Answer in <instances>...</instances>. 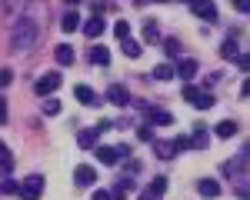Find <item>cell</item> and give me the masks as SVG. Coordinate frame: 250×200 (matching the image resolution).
I'll list each match as a JSON object with an SVG mask.
<instances>
[{"instance_id":"cell-1","label":"cell","mask_w":250,"mask_h":200,"mask_svg":"<svg viewBox=\"0 0 250 200\" xmlns=\"http://www.w3.org/2000/svg\"><path fill=\"white\" fill-rule=\"evenodd\" d=\"M43 20H47V7L40 3V0H30V7H27V14L17 20V30H14V37H10V47L17 50V54H27V50H34L43 37Z\"/></svg>"},{"instance_id":"cell-2","label":"cell","mask_w":250,"mask_h":200,"mask_svg":"<svg viewBox=\"0 0 250 200\" xmlns=\"http://www.w3.org/2000/svg\"><path fill=\"white\" fill-rule=\"evenodd\" d=\"M184 100H187V103H193L197 110H210V107H213V94H210V90L193 87V83H184Z\"/></svg>"},{"instance_id":"cell-3","label":"cell","mask_w":250,"mask_h":200,"mask_svg":"<svg viewBox=\"0 0 250 200\" xmlns=\"http://www.w3.org/2000/svg\"><path fill=\"white\" fill-rule=\"evenodd\" d=\"M20 197L23 200H40L43 197V177H40V174H30V177L20 183Z\"/></svg>"},{"instance_id":"cell-4","label":"cell","mask_w":250,"mask_h":200,"mask_svg":"<svg viewBox=\"0 0 250 200\" xmlns=\"http://www.w3.org/2000/svg\"><path fill=\"white\" fill-rule=\"evenodd\" d=\"M57 87H60V74H57V70H50V74H43V77H40L37 83H34V90H37L40 97H47V94H54Z\"/></svg>"},{"instance_id":"cell-5","label":"cell","mask_w":250,"mask_h":200,"mask_svg":"<svg viewBox=\"0 0 250 200\" xmlns=\"http://www.w3.org/2000/svg\"><path fill=\"white\" fill-rule=\"evenodd\" d=\"M144 117H147L150 127H170V123H173L170 110H157V107H147V110H144Z\"/></svg>"},{"instance_id":"cell-6","label":"cell","mask_w":250,"mask_h":200,"mask_svg":"<svg viewBox=\"0 0 250 200\" xmlns=\"http://www.w3.org/2000/svg\"><path fill=\"white\" fill-rule=\"evenodd\" d=\"M190 10H193L200 20H207V23H213V20H217V7H213L210 0H193Z\"/></svg>"},{"instance_id":"cell-7","label":"cell","mask_w":250,"mask_h":200,"mask_svg":"<svg viewBox=\"0 0 250 200\" xmlns=\"http://www.w3.org/2000/svg\"><path fill=\"white\" fill-rule=\"evenodd\" d=\"M80 30H83V34H87L90 40H97L100 34H104V30H107V23H104V17H100V14H94V17L87 20V23H80Z\"/></svg>"},{"instance_id":"cell-8","label":"cell","mask_w":250,"mask_h":200,"mask_svg":"<svg viewBox=\"0 0 250 200\" xmlns=\"http://www.w3.org/2000/svg\"><path fill=\"white\" fill-rule=\"evenodd\" d=\"M107 100H110L114 107H124V103H130V90H127L124 83H110V90H107Z\"/></svg>"},{"instance_id":"cell-9","label":"cell","mask_w":250,"mask_h":200,"mask_svg":"<svg viewBox=\"0 0 250 200\" xmlns=\"http://www.w3.org/2000/svg\"><path fill=\"white\" fill-rule=\"evenodd\" d=\"M74 180H77V187H90V183H97V170L90 163H80L74 170Z\"/></svg>"},{"instance_id":"cell-10","label":"cell","mask_w":250,"mask_h":200,"mask_svg":"<svg viewBox=\"0 0 250 200\" xmlns=\"http://www.w3.org/2000/svg\"><path fill=\"white\" fill-rule=\"evenodd\" d=\"M197 190H200V197H207V200L220 197V183H217L213 177H204L200 183H197Z\"/></svg>"},{"instance_id":"cell-11","label":"cell","mask_w":250,"mask_h":200,"mask_svg":"<svg viewBox=\"0 0 250 200\" xmlns=\"http://www.w3.org/2000/svg\"><path fill=\"white\" fill-rule=\"evenodd\" d=\"M164 190H167V177H154L150 190H144V200H160V197H164Z\"/></svg>"},{"instance_id":"cell-12","label":"cell","mask_w":250,"mask_h":200,"mask_svg":"<svg viewBox=\"0 0 250 200\" xmlns=\"http://www.w3.org/2000/svg\"><path fill=\"white\" fill-rule=\"evenodd\" d=\"M60 30H67V34H74V30H80V14L70 7L67 14H63V20H60Z\"/></svg>"},{"instance_id":"cell-13","label":"cell","mask_w":250,"mask_h":200,"mask_svg":"<svg viewBox=\"0 0 250 200\" xmlns=\"http://www.w3.org/2000/svg\"><path fill=\"white\" fill-rule=\"evenodd\" d=\"M74 97H77L80 103H94V107H97V103H100V97H97V94H94V87H87V83H80L77 90H74Z\"/></svg>"},{"instance_id":"cell-14","label":"cell","mask_w":250,"mask_h":200,"mask_svg":"<svg viewBox=\"0 0 250 200\" xmlns=\"http://www.w3.org/2000/svg\"><path fill=\"white\" fill-rule=\"evenodd\" d=\"M97 137H100V130H97V127H94V130H80L77 143L83 147V150H94V147H97Z\"/></svg>"},{"instance_id":"cell-15","label":"cell","mask_w":250,"mask_h":200,"mask_svg":"<svg viewBox=\"0 0 250 200\" xmlns=\"http://www.w3.org/2000/svg\"><path fill=\"white\" fill-rule=\"evenodd\" d=\"M54 54H57V63H60V67H70V63H74V47H70V43H60Z\"/></svg>"},{"instance_id":"cell-16","label":"cell","mask_w":250,"mask_h":200,"mask_svg":"<svg viewBox=\"0 0 250 200\" xmlns=\"http://www.w3.org/2000/svg\"><path fill=\"white\" fill-rule=\"evenodd\" d=\"M90 63H97V67H107V63H110V50L97 43L94 50H90Z\"/></svg>"},{"instance_id":"cell-17","label":"cell","mask_w":250,"mask_h":200,"mask_svg":"<svg viewBox=\"0 0 250 200\" xmlns=\"http://www.w3.org/2000/svg\"><path fill=\"white\" fill-rule=\"evenodd\" d=\"M10 167H14V154H10V147L0 140V174H10Z\"/></svg>"},{"instance_id":"cell-18","label":"cell","mask_w":250,"mask_h":200,"mask_svg":"<svg viewBox=\"0 0 250 200\" xmlns=\"http://www.w3.org/2000/svg\"><path fill=\"white\" fill-rule=\"evenodd\" d=\"M94 150H97V160H100V163H107V167H114L117 160H120L114 147H94Z\"/></svg>"},{"instance_id":"cell-19","label":"cell","mask_w":250,"mask_h":200,"mask_svg":"<svg viewBox=\"0 0 250 200\" xmlns=\"http://www.w3.org/2000/svg\"><path fill=\"white\" fill-rule=\"evenodd\" d=\"M220 57H224V60H237V57H240V50H237V37H227V40H224Z\"/></svg>"},{"instance_id":"cell-20","label":"cell","mask_w":250,"mask_h":200,"mask_svg":"<svg viewBox=\"0 0 250 200\" xmlns=\"http://www.w3.org/2000/svg\"><path fill=\"white\" fill-rule=\"evenodd\" d=\"M190 147L193 150H207V147H210V134H207V130H193Z\"/></svg>"},{"instance_id":"cell-21","label":"cell","mask_w":250,"mask_h":200,"mask_svg":"<svg viewBox=\"0 0 250 200\" xmlns=\"http://www.w3.org/2000/svg\"><path fill=\"white\" fill-rule=\"evenodd\" d=\"M173 74H180V80H193L197 77V60H180V70H173Z\"/></svg>"},{"instance_id":"cell-22","label":"cell","mask_w":250,"mask_h":200,"mask_svg":"<svg viewBox=\"0 0 250 200\" xmlns=\"http://www.w3.org/2000/svg\"><path fill=\"white\" fill-rule=\"evenodd\" d=\"M217 137H224V140L237 137V123H233V120H220V123H217Z\"/></svg>"},{"instance_id":"cell-23","label":"cell","mask_w":250,"mask_h":200,"mask_svg":"<svg viewBox=\"0 0 250 200\" xmlns=\"http://www.w3.org/2000/svg\"><path fill=\"white\" fill-rule=\"evenodd\" d=\"M150 143H154V150H157V157H160V160H170V157H177L170 143H164V140H150Z\"/></svg>"},{"instance_id":"cell-24","label":"cell","mask_w":250,"mask_h":200,"mask_svg":"<svg viewBox=\"0 0 250 200\" xmlns=\"http://www.w3.org/2000/svg\"><path fill=\"white\" fill-rule=\"evenodd\" d=\"M144 40H147V43H160V30H157L154 20H147V23H144Z\"/></svg>"},{"instance_id":"cell-25","label":"cell","mask_w":250,"mask_h":200,"mask_svg":"<svg viewBox=\"0 0 250 200\" xmlns=\"http://www.w3.org/2000/svg\"><path fill=\"white\" fill-rule=\"evenodd\" d=\"M164 50H167V57H170V60H177V57H180V40L167 37V40H164Z\"/></svg>"},{"instance_id":"cell-26","label":"cell","mask_w":250,"mask_h":200,"mask_svg":"<svg viewBox=\"0 0 250 200\" xmlns=\"http://www.w3.org/2000/svg\"><path fill=\"white\" fill-rule=\"evenodd\" d=\"M177 74H173L170 63H160V67H154V80H173Z\"/></svg>"},{"instance_id":"cell-27","label":"cell","mask_w":250,"mask_h":200,"mask_svg":"<svg viewBox=\"0 0 250 200\" xmlns=\"http://www.w3.org/2000/svg\"><path fill=\"white\" fill-rule=\"evenodd\" d=\"M120 43H124V54H127L130 60H137V57H140V43H137V40H130V37H127V40H120Z\"/></svg>"},{"instance_id":"cell-28","label":"cell","mask_w":250,"mask_h":200,"mask_svg":"<svg viewBox=\"0 0 250 200\" xmlns=\"http://www.w3.org/2000/svg\"><path fill=\"white\" fill-rule=\"evenodd\" d=\"M60 107H63V103H60V100H54V97H47V100H43V114H47V117H57V114H60Z\"/></svg>"},{"instance_id":"cell-29","label":"cell","mask_w":250,"mask_h":200,"mask_svg":"<svg viewBox=\"0 0 250 200\" xmlns=\"http://www.w3.org/2000/svg\"><path fill=\"white\" fill-rule=\"evenodd\" d=\"M114 34H117V40H127V37H130V23H127V20H117Z\"/></svg>"},{"instance_id":"cell-30","label":"cell","mask_w":250,"mask_h":200,"mask_svg":"<svg viewBox=\"0 0 250 200\" xmlns=\"http://www.w3.org/2000/svg\"><path fill=\"white\" fill-rule=\"evenodd\" d=\"M0 194L14 197V194H20V183H17V180H3V183H0Z\"/></svg>"},{"instance_id":"cell-31","label":"cell","mask_w":250,"mask_h":200,"mask_svg":"<svg viewBox=\"0 0 250 200\" xmlns=\"http://www.w3.org/2000/svg\"><path fill=\"white\" fill-rule=\"evenodd\" d=\"M170 147H173V154H180V150H187V147H190V137H173Z\"/></svg>"},{"instance_id":"cell-32","label":"cell","mask_w":250,"mask_h":200,"mask_svg":"<svg viewBox=\"0 0 250 200\" xmlns=\"http://www.w3.org/2000/svg\"><path fill=\"white\" fill-rule=\"evenodd\" d=\"M10 83H14V70H10V67H3V70H0V90H3V87H10Z\"/></svg>"},{"instance_id":"cell-33","label":"cell","mask_w":250,"mask_h":200,"mask_svg":"<svg viewBox=\"0 0 250 200\" xmlns=\"http://www.w3.org/2000/svg\"><path fill=\"white\" fill-rule=\"evenodd\" d=\"M127 194H130V190H127L124 183H117V187H114V194H110V200H127Z\"/></svg>"},{"instance_id":"cell-34","label":"cell","mask_w":250,"mask_h":200,"mask_svg":"<svg viewBox=\"0 0 250 200\" xmlns=\"http://www.w3.org/2000/svg\"><path fill=\"white\" fill-rule=\"evenodd\" d=\"M137 137H140V140H154V127H150V123H144V127L137 130Z\"/></svg>"},{"instance_id":"cell-35","label":"cell","mask_w":250,"mask_h":200,"mask_svg":"<svg viewBox=\"0 0 250 200\" xmlns=\"http://www.w3.org/2000/svg\"><path fill=\"white\" fill-rule=\"evenodd\" d=\"M117 150V157H130V147H127V143H120V147H114Z\"/></svg>"},{"instance_id":"cell-36","label":"cell","mask_w":250,"mask_h":200,"mask_svg":"<svg viewBox=\"0 0 250 200\" xmlns=\"http://www.w3.org/2000/svg\"><path fill=\"white\" fill-rule=\"evenodd\" d=\"M0 123H7V100L0 97Z\"/></svg>"},{"instance_id":"cell-37","label":"cell","mask_w":250,"mask_h":200,"mask_svg":"<svg viewBox=\"0 0 250 200\" xmlns=\"http://www.w3.org/2000/svg\"><path fill=\"white\" fill-rule=\"evenodd\" d=\"M233 7H237L240 14H247V0H233Z\"/></svg>"},{"instance_id":"cell-38","label":"cell","mask_w":250,"mask_h":200,"mask_svg":"<svg viewBox=\"0 0 250 200\" xmlns=\"http://www.w3.org/2000/svg\"><path fill=\"white\" fill-rule=\"evenodd\" d=\"M94 200H110V194H107V190H97V194H94Z\"/></svg>"},{"instance_id":"cell-39","label":"cell","mask_w":250,"mask_h":200,"mask_svg":"<svg viewBox=\"0 0 250 200\" xmlns=\"http://www.w3.org/2000/svg\"><path fill=\"white\" fill-rule=\"evenodd\" d=\"M20 3H27V0H10V3H7V7H10V10H17Z\"/></svg>"},{"instance_id":"cell-40","label":"cell","mask_w":250,"mask_h":200,"mask_svg":"<svg viewBox=\"0 0 250 200\" xmlns=\"http://www.w3.org/2000/svg\"><path fill=\"white\" fill-rule=\"evenodd\" d=\"M67 3H70V7H77V3H80V0H67Z\"/></svg>"},{"instance_id":"cell-41","label":"cell","mask_w":250,"mask_h":200,"mask_svg":"<svg viewBox=\"0 0 250 200\" xmlns=\"http://www.w3.org/2000/svg\"><path fill=\"white\" fill-rule=\"evenodd\" d=\"M187 3H193V0H187Z\"/></svg>"}]
</instances>
